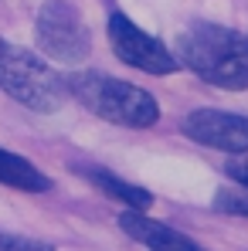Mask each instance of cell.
I'll return each instance as SVG.
<instances>
[{"instance_id": "1", "label": "cell", "mask_w": 248, "mask_h": 251, "mask_svg": "<svg viewBox=\"0 0 248 251\" xmlns=\"http://www.w3.org/2000/svg\"><path fill=\"white\" fill-rule=\"evenodd\" d=\"M177 61L214 88H248V38L231 27L211 21L187 24L177 34Z\"/></svg>"}, {"instance_id": "2", "label": "cell", "mask_w": 248, "mask_h": 251, "mask_svg": "<svg viewBox=\"0 0 248 251\" xmlns=\"http://www.w3.org/2000/svg\"><path fill=\"white\" fill-rule=\"evenodd\" d=\"M68 95L79 99L88 112H95L99 119L126 129H150L160 119V105L157 99L123 78H109L102 72H72L68 78Z\"/></svg>"}, {"instance_id": "3", "label": "cell", "mask_w": 248, "mask_h": 251, "mask_svg": "<svg viewBox=\"0 0 248 251\" xmlns=\"http://www.w3.org/2000/svg\"><path fill=\"white\" fill-rule=\"evenodd\" d=\"M0 88L21 102L31 112H61L68 102V85L51 72V65L41 61L34 51L0 38Z\"/></svg>"}, {"instance_id": "4", "label": "cell", "mask_w": 248, "mask_h": 251, "mask_svg": "<svg viewBox=\"0 0 248 251\" xmlns=\"http://www.w3.org/2000/svg\"><path fill=\"white\" fill-rule=\"evenodd\" d=\"M34 34L44 54L65 65H79L92 51V34L85 27L82 14L75 10V3L68 0H44L34 21Z\"/></svg>"}, {"instance_id": "5", "label": "cell", "mask_w": 248, "mask_h": 251, "mask_svg": "<svg viewBox=\"0 0 248 251\" xmlns=\"http://www.w3.org/2000/svg\"><path fill=\"white\" fill-rule=\"evenodd\" d=\"M106 31H109V44H112L116 58L126 61L129 68H139L146 75H173L180 68L177 54L164 41H157L153 34H146L143 27H136L123 10H112L109 14Z\"/></svg>"}, {"instance_id": "6", "label": "cell", "mask_w": 248, "mask_h": 251, "mask_svg": "<svg viewBox=\"0 0 248 251\" xmlns=\"http://www.w3.org/2000/svg\"><path fill=\"white\" fill-rule=\"evenodd\" d=\"M184 136L194 143L221 150V153H245L248 150V119L221 109H197L184 119Z\"/></svg>"}, {"instance_id": "7", "label": "cell", "mask_w": 248, "mask_h": 251, "mask_svg": "<svg viewBox=\"0 0 248 251\" xmlns=\"http://www.w3.org/2000/svg\"><path fill=\"white\" fill-rule=\"evenodd\" d=\"M119 227H123L133 241H139L143 248H150V251H197V241H191L187 234H180V231L166 227L160 221L146 217L143 210H126V214H119Z\"/></svg>"}, {"instance_id": "8", "label": "cell", "mask_w": 248, "mask_h": 251, "mask_svg": "<svg viewBox=\"0 0 248 251\" xmlns=\"http://www.w3.org/2000/svg\"><path fill=\"white\" fill-rule=\"evenodd\" d=\"M72 170H75V173H82L85 180H88L95 190H102L106 197H112V201L126 204L129 210H146V207H153V194H150V190H143V187L129 183V180L116 176V173H109V170L92 167V163H75Z\"/></svg>"}, {"instance_id": "9", "label": "cell", "mask_w": 248, "mask_h": 251, "mask_svg": "<svg viewBox=\"0 0 248 251\" xmlns=\"http://www.w3.org/2000/svg\"><path fill=\"white\" fill-rule=\"evenodd\" d=\"M0 183L3 187H14V190H28V194L51 190V176L41 173L31 160L10 153V150H0Z\"/></svg>"}, {"instance_id": "10", "label": "cell", "mask_w": 248, "mask_h": 251, "mask_svg": "<svg viewBox=\"0 0 248 251\" xmlns=\"http://www.w3.org/2000/svg\"><path fill=\"white\" fill-rule=\"evenodd\" d=\"M214 210L221 214H235V217H248V190L245 187H221L214 194Z\"/></svg>"}, {"instance_id": "11", "label": "cell", "mask_w": 248, "mask_h": 251, "mask_svg": "<svg viewBox=\"0 0 248 251\" xmlns=\"http://www.w3.org/2000/svg\"><path fill=\"white\" fill-rule=\"evenodd\" d=\"M0 251H55V245H48V241H41V238L0 231Z\"/></svg>"}, {"instance_id": "12", "label": "cell", "mask_w": 248, "mask_h": 251, "mask_svg": "<svg viewBox=\"0 0 248 251\" xmlns=\"http://www.w3.org/2000/svg\"><path fill=\"white\" fill-rule=\"evenodd\" d=\"M224 173H228V180H235L238 187L248 190V150L245 153H235V156L224 163Z\"/></svg>"}, {"instance_id": "13", "label": "cell", "mask_w": 248, "mask_h": 251, "mask_svg": "<svg viewBox=\"0 0 248 251\" xmlns=\"http://www.w3.org/2000/svg\"><path fill=\"white\" fill-rule=\"evenodd\" d=\"M197 251H204V248H201V245H197Z\"/></svg>"}]
</instances>
